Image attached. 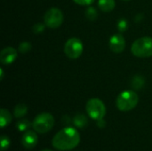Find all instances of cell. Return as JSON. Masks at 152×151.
Instances as JSON below:
<instances>
[{"instance_id":"obj_1","label":"cell","mask_w":152,"mask_h":151,"mask_svg":"<svg viewBox=\"0 0 152 151\" xmlns=\"http://www.w3.org/2000/svg\"><path fill=\"white\" fill-rule=\"evenodd\" d=\"M80 142V134L74 127H65L59 131L52 140L54 149L61 151L71 150Z\"/></svg>"},{"instance_id":"obj_2","label":"cell","mask_w":152,"mask_h":151,"mask_svg":"<svg viewBox=\"0 0 152 151\" xmlns=\"http://www.w3.org/2000/svg\"><path fill=\"white\" fill-rule=\"evenodd\" d=\"M139 101V97L137 93L131 90H126L119 93L117 98L116 105L120 111H130L134 109Z\"/></svg>"},{"instance_id":"obj_3","label":"cell","mask_w":152,"mask_h":151,"mask_svg":"<svg viewBox=\"0 0 152 151\" xmlns=\"http://www.w3.org/2000/svg\"><path fill=\"white\" fill-rule=\"evenodd\" d=\"M131 52L138 58H148L152 56V38L149 36L138 38L133 43Z\"/></svg>"},{"instance_id":"obj_4","label":"cell","mask_w":152,"mask_h":151,"mask_svg":"<svg viewBox=\"0 0 152 151\" xmlns=\"http://www.w3.org/2000/svg\"><path fill=\"white\" fill-rule=\"evenodd\" d=\"M54 125V117L47 112L38 114L32 122V128L37 133H46L53 129Z\"/></svg>"},{"instance_id":"obj_5","label":"cell","mask_w":152,"mask_h":151,"mask_svg":"<svg viewBox=\"0 0 152 151\" xmlns=\"http://www.w3.org/2000/svg\"><path fill=\"white\" fill-rule=\"evenodd\" d=\"M86 109L88 116L94 120L103 119L106 115V107L102 101L97 98L90 99L86 105Z\"/></svg>"},{"instance_id":"obj_6","label":"cell","mask_w":152,"mask_h":151,"mask_svg":"<svg viewBox=\"0 0 152 151\" xmlns=\"http://www.w3.org/2000/svg\"><path fill=\"white\" fill-rule=\"evenodd\" d=\"M45 25L50 28H57L63 22V13L56 7H52L46 11L44 16Z\"/></svg>"},{"instance_id":"obj_7","label":"cell","mask_w":152,"mask_h":151,"mask_svg":"<svg viewBox=\"0 0 152 151\" xmlns=\"http://www.w3.org/2000/svg\"><path fill=\"white\" fill-rule=\"evenodd\" d=\"M83 44L80 39L77 37L69 38L64 45V53L69 59L76 60L80 57L83 53Z\"/></svg>"},{"instance_id":"obj_8","label":"cell","mask_w":152,"mask_h":151,"mask_svg":"<svg viewBox=\"0 0 152 151\" xmlns=\"http://www.w3.org/2000/svg\"><path fill=\"white\" fill-rule=\"evenodd\" d=\"M20 142L26 150H32L37 144V134L35 130L26 131L22 136Z\"/></svg>"},{"instance_id":"obj_9","label":"cell","mask_w":152,"mask_h":151,"mask_svg":"<svg viewBox=\"0 0 152 151\" xmlns=\"http://www.w3.org/2000/svg\"><path fill=\"white\" fill-rule=\"evenodd\" d=\"M110 48L116 53H122L126 47V40L121 34H115L110 39Z\"/></svg>"},{"instance_id":"obj_10","label":"cell","mask_w":152,"mask_h":151,"mask_svg":"<svg viewBox=\"0 0 152 151\" xmlns=\"http://www.w3.org/2000/svg\"><path fill=\"white\" fill-rule=\"evenodd\" d=\"M17 58V51L12 47H5L0 53V61L4 65L12 64Z\"/></svg>"},{"instance_id":"obj_11","label":"cell","mask_w":152,"mask_h":151,"mask_svg":"<svg viewBox=\"0 0 152 151\" xmlns=\"http://www.w3.org/2000/svg\"><path fill=\"white\" fill-rule=\"evenodd\" d=\"M12 120V116L6 109H1L0 110V126L4 128L7 126Z\"/></svg>"},{"instance_id":"obj_12","label":"cell","mask_w":152,"mask_h":151,"mask_svg":"<svg viewBox=\"0 0 152 151\" xmlns=\"http://www.w3.org/2000/svg\"><path fill=\"white\" fill-rule=\"evenodd\" d=\"M73 124L76 127L83 129L87 126L88 125V119L84 114H77L73 118Z\"/></svg>"},{"instance_id":"obj_13","label":"cell","mask_w":152,"mask_h":151,"mask_svg":"<svg viewBox=\"0 0 152 151\" xmlns=\"http://www.w3.org/2000/svg\"><path fill=\"white\" fill-rule=\"evenodd\" d=\"M116 3L115 0H99L98 1V6L99 8L105 12H111L115 8Z\"/></svg>"},{"instance_id":"obj_14","label":"cell","mask_w":152,"mask_h":151,"mask_svg":"<svg viewBox=\"0 0 152 151\" xmlns=\"http://www.w3.org/2000/svg\"><path fill=\"white\" fill-rule=\"evenodd\" d=\"M28 112V107L24 103L17 104L13 109V115L16 118H20L24 117Z\"/></svg>"},{"instance_id":"obj_15","label":"cell","mask_w":152,"mask_h":151,"mask_svg":"<svg viewBox=\"0 0 152 151\" xmlns=\"http://www.w3.org/2000/svg\"><path fill=\"white\" fill-rule=\"evenodd\" d=\"M30 126H32V123H30V121L28 119H20L16 123V128L20 132H26Z\"/></svg>"},{"instance_id":"obj_16","label":"cell","mask_w":152,"mask_h":151,"mask_svg":"<svg viewBox=\"0 0 152 151\" xmlns=\"http://www.w3.org/2000/svg\"><path fill=\"white\" fill-rule=\"evenodd\" d=\"M85 14H86V17L89 20H92V21L95 20L98 18V12H97V10H96L94 7H92V6L88 7V8L86 10Z\"/></svg>"},{"instance_id":"obj_17","label":"cell","mask_w":152,"mask_h":151,"mask_svg":"<svg viewBox=\"0 0 152 151\" xmlns=\"http://www.w3.org/2000/svg\"><path fill=\"white\" fill-rule=\"evenodd\" d=\"M144 85V79L140 76H135L132 79V86L135 89H141Z\"/></svg>"},{"instance_id":"obj_18","label":"cell","mask_w":152,"mask_h":151,"mask_svg":"<svg viewBox=\"0 0 152 151\" xmlns=\"http://www.w3.org/2000/svg\"><path fill=\"white\" fill-rule=\"evenodd\" d=\"M0 142H1V150L2 151L8 150V148L10 147V144H11V142H10L9 137H7L5 135H2L1 136Z\"/></svg>"},{"instance_id":"obj_19","label":"cell","mask_w":152,"mask_h":151,"mask_svg":"<svg viewBox=\"0 0 152 151\" xmlns=\"http://www.w3.org/2000/svg\"><path fill=\"white\" fill-rule=\"evenodd\" d=\"M31 50V44L28 42H22L19 45V51L21 53H26Z\"/></svg>"},{"instance_id":"obj_20","label":"cell","mask_w":152,"mask_h":151,"mask_svg":"<svg viewBox=\"0 0 152 151\" xmlns=\"http://www.w3.org/2000/svg\"><path fill=\"white\" fill-rule=\"evenodd\" d=\"M127 27H128V23L126 21V20L125 19H120L118 22V29L120 31V32H124L127 29Z\"/></svg>"},{"instance_id":"obj_21","label":"cell","mask_w":152,"mask_h":151,"mask_svg":"<svg viewBox=\"0 0 152 151\" xmlns=\"http://www.w3.org/2000/svg\"><path fill=\"white\" fill-rule=\"evenodd\" d=\"M45 30V25L43 23H37L33 27L34 33H41Z\"/></svg>"},{"instance_id":"obj_22","label":"cell","mask_w":152,"mask_h":151,"mask_svg":"<svg viewBox=\"0 0 152 151\" xmlns=\"http://www.w3.org/2000/svg\"><path fill=\"white\" fill-rule=\"evenodd\" d=\"M76 4L80 5H90L92 4L95 0H73Z\"/></svg>"},{"instance_id":"obj_23","label":"cell","mask_w":152,"mask_h":151,"mask_svg":"<svg viewBox=\"0 0 152 151\" xmlns=\"http://www.w3.org/2000/svg\"><path fill=\"white\" fill-rule=\"evenodd\" d=\"M97 125L99 127H104L105 125V122L103 119H100V120H97Z\"/></svg>"},{"instance_id":"obj_24","label":"cell","mask_w":152,"mask_h":151,"mask_svg":"<svg viewBox=\"0 0 152 151\" xmlns=\"http://www.w3.org/2000/svg\"><path fill=\"white\" fill-rule=\"evenodd\" d=\"M0 73H1V80H3V77H4V70H3V69H0Z\"/></svg>"},{"instance_id":"obj_25","label":"cell","mask_w":152,"mask_h":151,"mask_svg":"<svg viewBox=\"0 0 152 151\" xmlns=\"http://www.w3.org/2000/svg\"><path fill=\"white\" fill-rule=\"evenodd\" d=\"M40 151H53V150H40Z\"/></svg>"},{"instance_id":"obj_26","label":"cell","mask_w":152,"mask_h":151,"mask_svg":"<svg viewBox=\"0 0 152 151\" xmlns=\"http://www.w3.org/2000/svg\"><path fill=\"white\" fill-rule=\"evenodd\" d=\"M123 1H129V0H123Z\"/></svg>"}]
</instances>
